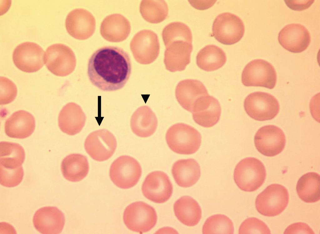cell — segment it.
<instances>
[{"label":"cell","mask_w":320,"mask_h":234,"mask_svg":"<svg viewBox=\"0 0 320 234\" xmlns=\"http://www.w3.org/2000/svg\"><path fill=\"white\" fill-rule=\"evenodd\" d=\"M130 47L136 60L147 64L154 61L159 53L160 45L157 35L151 30H141L133 37Z\"/></svg>","instance_id":"obj_10"},{"label":"cell","mask_w":320,"mask_h":234,"mask_svg":"<svg viewBox=\"0 0 320 234\" xmlns=\"http://www.w3.org/2000/svg\"><path fill=\"white\" fill-rule=\"evenodd\" d=\"M278 40L285 49L297 53L305 50L311 40L310 33L303 25L292 23L286 25L280 31Z\"/></svg>","instance_id":"obj_16"},{"label":"cell","mask_w":320,"mask_h":234,"mask_svg":"<svg viewBox=\"0 0 320 234\" xmlns=\"http://www.w3.org/2000/svg\"><path fill=\"white\" fill-rule=\"evenodd\" d=\"M226 60V56L224 51L214 45L205 46L200 50L196 57L198 66L208 72L220 68L225 64Z\"/></svg>","instance_id":"obj_27"},{"label":"cell","mask_w":320,"mask_h":234,"mask_svg":"<svg viewBox=\"0 0 320 234\" xmlns=\"http://www.w3.org/2000/svg\"><path fill=\"white\" fill-rule=\"evenodd\" d=\"M208 94L203 83L196 79L182 80L177 85L176 89V96L178 102L183 108L190 112L199 99Z\"/></svg>","instance_id":"obj_20"},{"label":"cell","mask_w":320,"mask_h":234,"mask_svg":"<svg viewBox=\"0 0 320 234\" xmlns=\"http://www.w3.org/2000/svg\"><path fill=\"white\" fill-rule=\"evenodd\" d=\"M285 3L289 8L293 10L302 11L306 9L311 6L314 0H285Z\"/></svg>","instance_id":"obj_37"},{"label":"cell","mask_w":320,"mask_h":234,"mask_svg":"<svg viewBox=\"0 0 320 234\" xmlns=\"http://www.w3.org/2000/svg\"><path fill=\"white\" fill-rule=\"evenodd\" d=\"M142 173L141 166L133 158L122 155L116 159L110 169V178L117 187L123 189L131 188L139 180Z\"/></svg>","instance_id":"obj_6"},{"label":"cell","mask_w":320,"mask_h":234,"mask_svg":"<svg viewBox=\"0 0 320 234\" xmlns=\"http://www.w3.org/2000/svg\"><path fill=\"white\" fill-rule=\"evenodd\" d=\"M89 164L87 158L78 154H70L66 157L61 164L64 177L72 182L80 181L88 173Z\"/></svg>","instance_id":"obj_26"},{"label":"cell","mask_w":320,"mask_h":234,"mask_svg":"<svg viewBox=\"0 0 320 234\" xmlns=\"http://www.w3.org/2000/svg\"><path fill=\"white\" fill-rule=\"evenodd\" d=\"M44 51L37 44L25 42L20 44L14 49L12 55L13 63L21 70L27 73L36 72L45 63Z\"/></svg>","instance_id":"obj_11"},{"label":"cell","mask_w":320,"mask_h":234,"mask_svg":"<svg viewBox=\"0 0 320 234\" xmlns=\"http://www.w3.org/2000/svg\"><path fill=\"white\" fill-rule=\"evenodd\" d=\"M166 140L169 148L174 152L189 155L194 153L199 149L201 136L193 127L184 123H178L168 130Z\"/></svg>","instance_id":"obj_2"},{"label":"cell","mask_w":320,"mask_h":234,"mask_svg":"<svg viewBox=\"0 0 320 234\" xmlns=\"http://www.w3.org/2000/svg\"><path fill=\"white\" fill-rule=\"evenodd\" d=\"M158 120L154 113L148 106L139 108L132 115L131 127L133 132L137 136L146 138L155 132Z\"/></svg>","instance_id":"obj_23"},{"label":"cell","mask_w":320,"mask_h":234,"mask_svg":"<svg viewBox=\"0 0 320 234\" xmlns=\"http://www.w3.org/2000/svg\"><path fill=\"white\" fill-rule=\"evenodd\" d=\"M65 26L68 33L73 38L84 40L92 36L96 26L94 17L84 9H76L67 15Z\"/></svg>","instance_id":"obj_17"},{"label":"cell","mask_w":320,"mask_h":234,"mask_svg":"<svg viewBox=\"0 0 320 234\" xmlns=\"http://www.w3.org/2000/svg\"><path fill=\"white\" fill-rule=\"evenodd\" d=\"M289 195L283 186L273 184L268 186L257 196L255 201L257 210L264 216H277L285 210L288 203Z\"/></svg>","instance_id":"obj_4"},{"label":"cell","mask_w":320,"mask_h":234,"mask_svg":"<svg viewBox=\"0 0 320 234\" xmlns=\"http://www.w3.org/2000/svg\"><path fill=\"white\" fill-rule=\"evenodd\" d=\"M75 56L72 50L61 43L52 44L47 49L45 64L48 70L58 76H64L71 72Z\"/></svg>","instance_id":"obj_13"},{"label":"cell","mask_w":320,"mask_h":234,"mask_svg":"<svg viewBox=\"0 0 320 234\" xmlns=\"http://www.w3.org/2000/svg\"><path fill=\"white\" fill-rule=\"evenodd\" d=\"M25 158L23 148L19 144L2 141L0 143V165L16 168L22 165Z\"/></svg>","instance_id":"obj_30"},{"label":"cell","mask_w":320,"mask_h":234,"mask_svg":"<svg viewBox=\"0 0 320 234\" xmlns=\"http://www.w3.org/2000/svg\"><path fill=\"white\" fill-rule=\"evenodd\" d=\"M221 112L218 100L209 95L203 100L197 110L192 114L193 119L197 124L204 127L209 128L218 122Z\"/></svg>","instance_id":"obj_24"},{"label":"cell","mask_w":320,"mask_h":234,"mask_svg":"<svg viewBox=\"0 0 320 234\" xmlns=\"http://www.w3.org/2000/svg\"><path fill=\"white\" fill-rule=\"evenodd\" d=\"M36 229L42 234H59L64 225V215L58 208L53 206H45L38 209L33 217Z\"/></svg>","instance_id":"obj_18"},{"label":"cell","mask_w":320,"mask_h":234,"mask_svg":"<svg viewBox=\"0 0 320 234\" xmlns=\"http://www.w3.org/2000/svg\"><path fill=\"white\" fill-rule=\"evenodd\" d=\"M172 173L173 177L179 186L187 188L194 185L201 175L200 165L194 159H181L173 165Z\"/></svg>","instance_id":"obj_22"},{"label":"cell","mask_w":320,"mask_h":234,"mask_svg":"<svg viewBox=\"0 0 320 234\" xmlns=\"http://www.w3.org/2000/svg\"><path fill=\"white\" fill-rule=\"evenodd\" d=\"M233 223L228 216L217 214L208 217L202 228L203 234H230L234 233Z\"/></svg>","instance_id":"obj_32"},{"label":"cell","mask_w":320,"mask_h":234,"mask_svg":"<svg viewBox=\"0 0 320 234\" xmlns=\"http://www.w3.org/2000/svg\"><path fill=\"white\" fill-rule=\"evenodd\" d=\"M131 27L129 21L118 14L107 16L102 22L100 33L107 41L117 42L125 40L128 36Z\"/></svg>","instance_id":"obj_21"},{"label":"cell","mask_w":320,"mask_h":234,"mask_svg":"<svg viewBox=\"0 0 320 234\" xmlns=\"http://www.w3.org/2000/svg\"><path fill=\"white\" fill-rule=\"evenodd\" d=\"M0 103L3 105L13 101L17 94V87L11 80L6 77H0Z\"/></svg>","instance_id":"obj_35"},{"label":"cell","mask_w":320,"mask_h":234,"mask_svg":"<svg viewBox=\"0 0 320 234\" xmlns=\"http://www.w3.org/2000/svg\"><path fill=\"white\" fill-rule=\"evenodd\" d=\"M131 69L126 52L117 46H105L98 49L90 58L88 74L94 85L104 91H113L124 86Z\"/></svg>","instance_id":"obj_1"},{"label":"cell","mask_w":320,"mask_h":234,"mask_svg":"<svg viewBox=\"0 0 320 234\" xmlns=\"http://www.w3.org/2000/svg\"><path fill=\"white\" fill-rule=\"evenodd\" d=\"M212 33L220 43L231 45L239 42L245 31L244 23L237 16L230 13L218 15L214 20L212 27Z\"/></svg>","instance_id":"obj_9"},{"label":"cell","mask_w":320,"mask_h":234,"mask_svg":"<svg viewBox=\"0 0 320 234\" xmlns=\"http://www.w3.org/2000/svg\"><path fill=\"white\" fill-rule=\"evenodd\" d=\"M285 135L279 127L268 125L260 128L256 133L254 142L257 150L263 155L269 157L281 153L286 144Z\"/></svg>","instance_id":"obj_14"},{"label":"cell","mask_w":320,"mask_h":234,"mask_svg":"<svg viewBox=\"0 0 320 234\" xmlns=\"http://www.w3.org/2000/svg\"><path fill=\"white\" fill-rule=\"evenodd\" d=\"M82 114L77 111L68 104L61 110L58 116L59 126L63 133L70 135L80 132L84 126L85 120Z\"/></svg>","instance_id":"obj_29"},{"label":"cell","mask_w":320,"mask_h":234,"mask_svg":"<svg viewBox=\"0 0 320 234\" xmlns=\"http://www.w3.org/2000/svg\"><path fill=\"white\" fill-rule=\"evenodd\" d=\"M117 142L114 136L106 130L93 131L86 138L85 149L94 160L102 161L108 160L113 154Z\"/></svg>","instance_id":"obj_12"},{"label":"cell","mask_w":320,"mask_h":234,"mask_svg":"<svg viewBox=\"0 0 320 234\" xmlns=\"http://www.w3.org/2000/svg\"><path fill=\"white\" fill-rule=\"evenodd\" d=\"M139 10L143 18L147 21L153 23L161 22L168 15V9L164 0H142Z\"/></svg>","instance_id":"obj_31"},{"label":"cell","mask_w":320,"mask_h":234,"mask_svg":"<svg viewBox=\"0 0 320 234\" xmlns=\"http://www.w3.org/2000/svg\"><path fill=\"white\" fill-rule=\"evenodd\" d=\"M320 175L313 172L302 175L298 180L296 191L300 199L307 203L319 201L320 195Z\"/></svg>","instance_id":"obj_28"},{"label":"cell","mask_w":320,"mask_h":234,"mask_svg":"<svg viewBox=\"0 0 320 234\" xmlns=\"http://www.w3.org/2000/svg\"><path fill=\"white\" fill-rule=\"evenodd\" d=\"M123 220L129 230L142 233L148 231L155 226L157 216L153 207L139 201L127 206L124 212Z\"/></svg>","instance_id":"obj_5"},{"label":"cell","mask_w":320,"mask_h":234,"mask_svg":"<svg viewBox=\"0 0 320 234\" xmlns=\"http://www.w3.org/2000/svg\"><path fill=\"white\" fill-rule=\"evenodd\" d=\"M35 127L33 116L27 111L20 110L12 114L5 123V131L8 137L19 139L29 137Z\"/></svg>","instance_id":"obj_19"},{"label":"cell","mask_w":320,"mask_h":234,"mask_svg":"<svg viewBox=\"0 0 320 234\" xmlns=\"http://www.w3.org/2000/svg\"><path fill=\"white\" fill-rule=\"evenodd\" d=\"M24 175L22 166L16 168H8L0 165V183L8 187L18 185L22 181Z\"/></svg>","instance_id":"obj_33"},{"label":"cell","mask_w":320,"mask_h":234,"mask_svg":"<svg viewBox=\"0 0 320 234\" xmlns=\"http://www.w3.org/2000/svg\"><path fill=\"white\" fill-rule=\"evenodd\" d=\"M175 214L183 224L189 226L197 225L202 216L201 208L198 202L188 196L182 197L175 202Z\"/></svg>","instance_id":"obj_25"},{"label":"cell","mask_w":320,"mask_h":234,"mask_svg":"<svg viewBox=\"0 0 320 234\" xmlns=\"http://www.w3.org/2000/svg\"><path fill=\"white\" fill-rule=\"evenodd\" d=\"M312 230L307 224L302 222L292 224L285 229L284 234H314Z\"/></svg>","instance_id":"obj_36"},{"label":"cell","mask_w":320,"mask_h":234,"mask_svg":"<svg viewBox=\"0 0 320 234\" xmlns=\"http://www.w3.org/2000/svg\"><path fill=\"white\" fill-rule=\"evenodd\" d=\"M244 107L246 113L251 118L260 121L273 119L280 109L279 102L273 96L259 91L248 95L244 100Z\"/></svg>","instance_id":"obj_7"},{"label":"cell","mask_w":320,"mask_h":234,"mask_svg":"<svg viewBox=\"0 0 320 234\" xmlns=\"http://www.w3.org/2000/svg\"><path fill=\"white\" fill-rule=\"evenodd\" d=\"M266 177L265 166L259 160L252 157L245 158L236 165L233 174L234 181L241 190L254 191L264 183Z\"/></svg>","instance_id":"obj_3"},{"label":"cell","mask_w":320,"mask_h":234,"mask_svg":"<svg viewBox=\"0 0 320 234\" xmlns=\"http://www.w3.org/2000/svg\"><path fill=\"white\" fill-rule=\"evenodd\" d=\"M142 189L146 198L157 203L167 201L173 191L172 186L168 176L160 171L148 174L143 182Z\"/></svg>","instance_id":"obj_15"},{"label":"cell","mask_w":320,"mask_h":234,"mask_svg":"<svg viewBox=\"0 0 320 234\" xmlns=\"http://www.w3.org/2000/svg\"><path fill=\"white\" fill-rule=\"evenodd\" d=\"M239 234H271L267 225L262 221L255 217L249 218L241 224Z\"/></svg>","instance_id":"obj_34"},{"label":"cell","mask_w":320,"mask_h":234,"mask_svg":"<svg viewBox=\"0 0 320 234\" xmlns=\"http://www.w3.org/2000/svg\"><path fill=\"white\" fill-rule=\"evenodd\" d=\"M277 74L272 65L262 59L253 60L245 67L242 82L246 86H259L272 89L276 84Z\"/></svg>","instance_id":"obj_8"}]
</instances>
